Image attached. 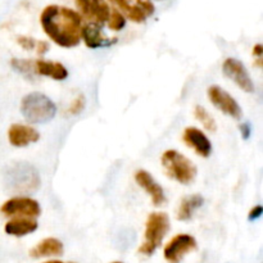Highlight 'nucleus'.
Masks as SVG:
<instances>
[{"label":"nucleus","instance_id":"obj_8","mask_svg":"<svg viewBox=\"0 0 263 263\" xmlns=\"http://www.w3.org/2000/svg\"><path fill=\"white\" fill-rule=\"evenodd\" d=\"M197 249V240L187 234H179L174 236L164 247V258L168 263H180L190 252Z\"/></svg>","mask_w":263,"mask_h":263},{"label":"nucleus","instance_id":"obj_3","mask_svg":"<svg viewBox=\"0 0 263 263\" xmlns=\"http://www.w3.org/2000/svg\"><path fill=\"white\" fill-rule=\"evenodd\" d=\"M21 113L31 123H46L57 115V105L43 92H30L21 102Z\"/></svg>","mask_w":263,"mask_h":263},{"label":"nucleus","instance_id":"obj_4","mask_svg":"<svg viewBox=\"0 0 263 263\" xmlns=\"http://www.w3.org/2000/svg\"><path fill=\"white\" fill-rule=\"evenodd\" d=\"M161 162L167 176L176 180L180 184H192L197 176V167L192 163V161L174 149L164 152Z\"/></svg>","mask_w":263,"mask_h":263},{"label":"nucleus","instance_id":"obj_24","mask_svg":"<svg viewBox=\"0 0 263 263\" xmlns=\"http://www.w3.org/2000/svg\"><path fill=\"white\" fill-rule=\"evenodd\" d=\"M17 41L20 46H22L25 50H32L36 46V41L32 37H28V36H18Z\"/></svg>","mask_w":263,"mask_h":263},{"label":"nucleus","instance_id":"obj_7","mask_svg":"<svg viewBox=\"0 0 263 263\" xmlns=\"http://www.w3.org/2000/svg\"><path fill=\"white\" fill-rule=\"evenodd\" d=\"M207 92L211 103L217 109H220L222 113L233 117L234 120H241V117H243V109L239 105V103L226 90L217 86V85H213V86L208 87Z\"/></svg>","mask_w":263,"mask_h":263},{"label":"nucleus","instance_id":"obj_27","mask_svg":"<svg viewBox=\"0 0 263 263\" xmlns=\"http://www.w3.org/2000/svg\"><path fill=\"white\" fill-rule=\"evenodd\" d=\"M36 51H37V54L39 55H44V54L46 53V51L49 50V45H48V43H46V41H43V40H40V41H36Z\"/></svg>","mask_w":263,"mask_h":263},{"label":"nucleus","instance_id":"obj_29","mask_svg":"<svg viewBox=\"0 0 263 263\" xmlns=\"http://www.w3.org/2000/svg\"><path fill=\"white\" fill-rule=\"evenodd\" d=\"M45 263H63V262H61V261H49V262H45Z\"/></svg>","mask_w":263,"mask_h":263},{"label":"nucleus","instance_id":"obj_31","mask_svg":"<svg viewBox=\"0 0 263 263\" xmlns=\"http://www.w3.org/2000/svg\"><path fill=\"white\" fill-rule=\"evenodd\" d=\"M69 263H73V262H69Z\"/></svg>","mask_w":263,"mask_h":263},{"label":"nucleus","instance_id":"obj_1","mask_svg":"<svg viewBox=\"0 0 263 263\" xmlns=\"http://www.w3.org/2000/svg\"><path fill=\"white\" fill-rule=\"evenodd\" d=\"M44 32L62 48H73L81 41L82 20L73 9L49 5L40 15Z\"/></svg>","mask_w":263,"mask_h":263},{"label":"nucleus","instance_id":"obj_9","mask_svg":"<svg viewBox=\"0 0 263 263\" xmlns=\"http://www.w3.org/2000/svg\"><path fill=\"white\" fill-rule=\"evenodd\" d=\"M222 71L226 77L235 82L243 91L253 92L254 84L247 67L236 58H228L222 64Z\"/></svg>","mask_w":263,"mask_h":263},{"label":"nucleus","instance_id":"obj_20","mask_svg":"<svg viewBox=\"0 0 263 263\" xmlns=\"http://www.w3.org/2000/svg\"><path fill=\"white\" fill-rule=\"evenodd\" d=\"M194 115H195V118L202 123L203 127H204L205 130L210 131V133H216V130H217V125H216L215 118L210 115V112H208L204 107H202V105H197L194 110Z\"/></svg>","mask_w":263,"mask_h":263},{"label":"nucleus","instance_id":"obj_30","mask_svg":"<svg viewBox=\"0 0 263 263\" xmlns=\"http://www.w3.org/2000/svg\"><path fill=\"white\" fill-rule=\"evenodd\" d=\"M112 263H122V262H112Z\"/></svg>","mask_w":263,"mask_h":263},{"label":"nucleus","instance_id":"obj_13","mask_svg":"<svg viewBox=\"0 0 263 263\" xmlns=\"http://www.w3.org/2000/svg\"><path fill=\"white\" fill-rule=\"evenodd\" d=\"M135 181L139 186L145 190V193L152 198V202H153L156 207L163 204L164 200H166L163 187L154 180V177L149 172H146L145 170L136 171Z\"/></svg>","mask_w":263,"mask_h":263},{"label":"nucleus","instance_id":"obj_14","mask_svg":"<svg viewBox=\"0 0 263 263\" xmlns=\"http://www.w3.org/2000/svg\"><path fill=\"white\" fill-rule=\"evenodd\" d=\"M40 139V134L33 127L27 125H21V123H14L8 130V140L13 146L17 148H25V146L31 145L36 143Z\"/></svg>","mask_w":263,"mask_h":263},{"label":"nucleus","instance_id":"obj_19","mask_svg":"<svg viewBox=\"0 0 263 263\" xmlns=\"http://www.w3.org/2000/svg\"><path fill=\"white\" fill-rule=\"evenodd\" d=\"M204 203V198L199 194L187 195L180 203L179 208H177L176 217L179 221H189L192 220L193 215L197 210H199Z\"/></svg>","mask_w":263,"mask_h":263},{"label":"nucleus","instance_id":"obj_5","mask_svg":"<svg viewBox=\"0 0 263 263\" xmlns=\"http://www.w3.org/2000/svg\"><path fill=\"white\" fill-rule=\"evenodd\" d=\"M170 230V218L164 212H153L148 216L145 222V240L139 252L151 256L161 246L162 240Z\"/></svg>","mask_w":263,"mask_h":263},{"label":"nucleus","instance_id":"obj_11","mask_svg":"<svg viewBox=\"0 0 263 263\" xmlns=\"http://www.w3.org/2000/svg\"><path fill=\"white\" fill-rule=\"evenodd\" d=\"M76 5L85 18L102 26L109 18L110 9L105 0H76Z\"/></svg>","mask_w":263,"mask_h":263},{"label":"nucleus","instance_id":"obj_25","mask_svg":"<svg viewBox=\"0 0 263 263\" xmlns=\"http://www.w3.org/2000/svg\"><path fill=\"white\" fill-rule=\"evenodd\" d=\"M262 213H263L262 205H259V204L256 205V207H253L251 211H249L248 220L251 221V222H252V221H257L258 218H261Z\"/></svg>","mask_w":263,"mask_h":263},{"label":"nucleus","instance_id":"obj_16","mask_svg":"<svg viewBox=\"0 0 263 263\" xmlns=\"http://www.w3.org/2000/svg\"><path fill=\"white\" fill-rule=\"evenodd\" d=\"M37 222L31 217H17L5 223L4 231L12 236H25L37 230Z\"/></svg>","mask_w":263,"mask_h":263},{"label":"nucleus","instance_id":"obj_21","mask_svg":"<svg viewBox=\"0 0 263 263\" xmlns=\"http://www.w3.org/2000/svg\"><path fill=\"white\" fill-rule=\"evenodd\" d=\"M10 66L13 67V69H15L17 72L22 73L23 76L28 77L31 79L35 72V63L30 61H26V59H18V58H13L10 61Z\"/></svg>","mask_w":263,"mask_h":263},{"label":"nucleus","instance_id":"obj_18","mask_svg":"<svg viewBox=\"0 0 263 263\" xmlns=\"http://www.w3.org/2000/svg\"><path fill=\"white\" fill-rule=\"evenodd\" d=\"M35 72L41 76L50 77L55 81H63L68 77V71L66 67L58 62L37 61L35 62Z\"/></svg>","mask_w":263,"mask_h":263},{"label":"nucleus","instance_id":"obj_10","mask_svg":"<svg viewBox=\"0 0 263 263\" xmlns=\"http://www.w3.org/2000/svg\"><path fill=\"white\" fill-rule=\"evenodd\" d=\"M115 3L121 12L125 13L126 17L133 22L141 23L146 20V15L154 13V5L151 0H110Z\"/></svg>","mask_w":263,"mask_h":263},{"label":"nucleus","instance_id":"obj_12","mask_svg":"<svg viewBox=\"0 0 263 263\" xmlns=\"http://www.w3.org/2000/svg\"><path fill=\"white\" fill-rule=\"evenodd\" d=\"M182 140L187 146L193 148L198 156L208 158L212 153V144L202 130L197 127H186L182 135Z\"/></svg>","mask_w":263,"mask_h":263},{"label":"nucleus","instance_id":"obj_22","mask_svg":"<svg viewBox=\"0 0 263 263\" xmlns=\"http://www.w3.org/2000/svg\"><path fill=\"white\" fill-rule=\"evenodd\" d=\"M108 27L113 31H121L126 26V18L120 10L115 9L110 12L109 18H108Z\"/></svg>","mask_w":263,"mask_h":263},{"label":"nucleus","instance_id":"obj_2","mask_svg":"<svg viewBox=\"0 0 263 263\" xmlns=\"http://www.w3.org/2000/svg\"><path fill=\"white\" fill-rule=\"evenodd\" d=\"M3 184L10 193L32 194L41 186L39 170L28 162H12L3 170Z\"/></svg>","mask_w":263,"mask_h":263},{"label":"nucleus","instance_id":"obj_15","mask_svg":"<svg viewBox=\"0 0 263 263\" xmlns=\"http://www.w3.org/2000/svg\"><path fill=\"white\" fill-rule=\"evenodd\" d=\"M81 39L85 41V45L90 49L108 48L117 43L116 37H113L112 40L105 37L103 35L102 27L97 23H89V25L84 26L81 28Z\"/></svg>","mask_w":263,"mask_h":263},{"label":"nucleus","instance_id":"obj_23","mask_svg":"<svg viewBox=\"0 0 263 263\" xmlns=\"http://www.w3.org/2000/svg\"><path fill=\"white\" fill-rule=\"evenodd\" d=\"M85 104H86V100H85V97L84 95H79V97L76 98V99L72 102L71 107L68 108V113L72 116H77L80 115V113L84 110L85 108Z\"/></svg>","mask_w":263,"mask_h":263},{"label":"nucleus","instance_id":"obj_6","mask_svg":"<svg viewBox=\"0 0 263 263\" xmlns=\"http://www.w3.org/2000/svg\"><path fill=\"white\" fill-rule=\"evenodd\" d=\"M0 212L4 216H17V217H39L41 207L37 200L27 197H17L7 200L0 207Z\"/></svg>","mask_w":263,"mask_h":263},{"label":"nucleus","instance_id":"obj_17","mask_svg":"<svg viewBox=\"0 0 263 263\" xmlns=\"http://www.w3.org/2000/svg\"><path fill=\"white\" fill-rule=\"evenodd\" d=\"M62 254H63V243L55 238L44 239L30 251V257H32V258L62 256Z\"/></svg>","mask_w":263,"mask_h":263},{"label":"nucleus","instance_id":"obj_28","mask_svg":"<svg viewBox=\"0 0 263 263\" xmlns=\"http://www.w3.org/2000/svg\"><path fill=\"white\" fill-rule=\"evenodd\" d=\"M253 55L257 57V58H262V55H263V45H262V44H257V45H254Z\"/></svg>","mask_w":263,"mask_h":263},{"label":"nucleus","instance_id":"obj_26","mask_svg":"<svg viewBox=\"0 0 263 263\" xmlns=\"http://www.w3.org/2000/svg\"><path fill=\"white\" fill-rule=\"evenodd\" d=\"M240 134L244 140H249L252 136V125L249 122H243L240 125Z\"/></svg>","mask_w":263,"mask_h":263}]
</instances>
